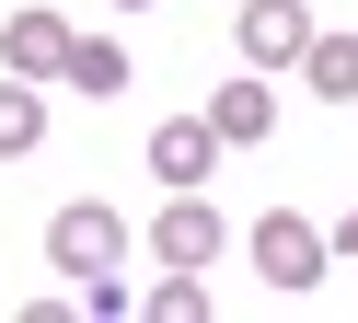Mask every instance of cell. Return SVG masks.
<instances>
[{
    "mask_svg": "<svg viewBox=\"0 0 358 323\" xmlns=\"http://www.w3.org/2000/svg\"><path fill=\"white\" fill-rule=\"evenodd\" d=\"M208 162H220L208 115H162V127H150V173H162V185H208Z\"/></svg>",
    "mask_w": 358,
    "mask_h": 323,
    "instance_id": "52a82bcc",
    "label": "cell"
},
{
    "mask_svg": "<svg viewBox=\"0 0 358 323\" xmlns=\"http://www.w3.org/2000/svg\"><path fill=\"white\" fill-rule=\"evenodd\" d=\"M139 312H150V323H208V277H196V266H173L162 289H139Z\"/></svg>",
    "mask_w": 358,
    "mask_h": 323,
    "instance_id": "8fae6325",
    "label": "cell"
},
{
    "mask_svg": "<svg viewBox=\"0 0 358 323\" xmlns=\"http://www.w3.org/2000/svg\"><path fill=\"white\" fill-rule=\"evenodd\" d=\"M116 12H150V0H116Z\"/></svg>",
    "mask_w": 358,
    "mask_h": 323,
    "instance_id": "4fadbf2b",
    "label": "cell"
},
{
    "mask_svg": "<svg viewBox=\"0 0 358 323\" xmlns=\"http://www.w3.org/2000/svg\"><path fill=\"white\" fill-rule=\"evenodd\" d=\"M116 254H127V220H116L104 196H70V208L47 220V266H58V277H93V266H116Z\"/></svg>",
    "mask_w": 358,
    "mask_h": 323,
    "instance_id": "277c9868",
    "label": "cell"
},
{
    "mask_svg": "<svg viewBox=\"0 0 358 323\" xmlns=\"http://www.w3.org/2000/svg\"><path fill=\"white\" fill-rule=\"evenodd\" d=\"M324 266H335V243H324V220H301V208H266L255 220V277L278 300H301V289H324Z\"/></svg>",
    "mask_w": 358,
    "mask_h": 323,
    "instance_id": "6da1fadb",
    "label": "cell"
},
{
    "mask_svg": "<svg viewBox=\"0 0 358 323\" xmlns=\"http://www.w3.org/2000/svg\"><path fill=\"white\" fill-rule=\"evenodd\" d=\"M58 81H70L81 104H116V92H127V46H116V35H70V58H58Z\"/></svg>",
    "mask_w": 358,
    "mask_h": 323,
    "instance_id": "ba28073f",
    "label": "cell"
},
{
    "mask_svg": "<svg viewBox=\"0 0 358 323\" xmlns=\"http://www.w3.org/2000/svg\"><path fill=\"white\" fill-rule=\"evenodd\" d=\"M301 81L324 92V104H358V35H324V23H312V46H301Z\"/></svg>",
    "mask_w": 358,
    "mask_h": 323,
    "instance_id": "9c48e42d",
    "label": "cell"
},
{
    "mask_svg": "<svg viewBox=\"0 0 358 323\" xmlns=\"http://www.w3.org/2000/svg\"><path fill=\"white\" fill-rule=\"evenodd\" d=\"M70 35H81L70 12H47V0H24V12L0 23V69H12V81H58V58H70Z\"/></svg>",
    "mask_w": 358,
    "mask_h": 323,
    "instance_id": "5b68a950",
    "label": "cell"
},
{
    "mask_svg": "<svg viewBox=\"0 0 358 323\" xmlns=\"http://www.w3.org/2000/svg\"><path fill=\"white\" fill-rule=\"evenodd\" d=\"M231 46H243V69H301V46H312V0H243L231 12Z\"/></svg>",
    "mask_w": 358,
    "mask_h": 323,
    "instance_id": "3957f363",
    "label": "cell"
},
{
    "mask_svg": "<svg viewBox=\"0 0 358 323\" xmlns=\"http://www.w3.org/2000/svg\"><path fill=\"white\" fill-rule=\"evenodd\" d=\"M324 243H335V254H358V208H347V220H335V231H324Z\"/></svg>",
    "mask_w": 358,
    "mask_h": 323,
    "instance_id": "7c38bea8",
    "label": "cell"
},
{
    "mask_svg": "<svg viewBox=\"0 0 358 323\" xmlns=\"http://www.w3.org/2000/svg\"><path fill=\"white\" fill-rule=\"evenodd\" d=\"M35 138H47V81H12L0 69V162H24Z\"/></svg>",
    "mask_w": 358,
    "mask_h": 323,
    "instance_id": "30bf717a",
    "label": "cell"
},
{
    "mask_svg": "<svg viewBox=\"0 0 358 323\" xmlns=\"http://www.w3.org/2000/svg\"><path fill=\"white\" fill-rule=\"evenodd\" d=\"M220 254H231V220L208 208V185H173L150 220V266H220Z\"/></svg>",
    "mask_w": 358,
    "mask_h": 323,
    "instance_id": "7a4b0ae2",
    "label": "cell"
},
{
    "mask_svg": "<svg viewBox=\"0 0 358 323\" xmlns=\"http://www.w3.org/2000/svg\"><path fill=\"white\" fill-rule=\"evenodd\" d=\"M208 127H220V150H255V138L278 127V81H266V69L255 81H220L208 92Z\"/></svg>",
    "mask_w": 358,
    "mask_h": 323,
    "instance_id": "8992f818",
    "label": "cell"
}]
</instances>
